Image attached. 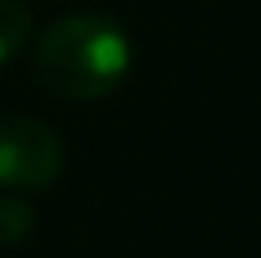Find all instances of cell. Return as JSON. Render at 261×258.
Segmentation results:
<instances>
[{
    "instance_id": "2",
    "label": "cell",
    "mask_w": 261,
    "mask_h": 258,
    "mask_svg": "<svg viewBox=\"0 0 261 258\" xmlns=\"http://www.w3.org/2000/svg\"><path fill=\"white\" fill-rule=\"evenodd\" d=\"M61 133L31 114L0 118V186L4 190H46L65 171Z\"/></svg>"
},
{
    "instance_id": "4",
    "label": "cell",
    "mask_w": 261,
    "mask_h": 258,
    "mask_svg": "<svg viewBox=\"0 0 261 258\" xmlns=\"http://www.w3.org/2000/svg\"><path fill=\"white\" fill-rule=\"evenodd\" d=\"M34 224H38V217H34L31 201H23L19 194H4L0 198V247L23 243L34 232Z\"/></svg>"
},
{
    "instance_id": "1",
    "label": "cell",
    "mask_w": 261,
    "mask_h": 258,
    "mask_svg": "<svg viewBox=\"0 0 261 258\" xmlns=\"http://www.w3.org/2000/svg\"><path fill=\"white\" fill-rule=\"evenodd\" d=\"M129 68V31L102 12H72L53 19L34 50V73L42 87L72 103H91L118 91Z\"/></svg>"
},
{
    "instance_id": "3",
    "label": "cell",
    "mask_w": 261,
    "mask_h": 258,
    "mask_svg": "<svg viewBox=\"0 0 261 258\" xmlns=\"http://www.w3.org/2000/svg\"><path fill=\"white\" fill-rule=\"evenodd\" d=\"M31 27H34V19H31L27 0H0V65H8L27 46Z\"/></svg>"
}]
</instances>
